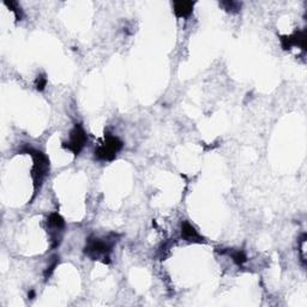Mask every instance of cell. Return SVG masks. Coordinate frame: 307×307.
<instances>
[{"label": "cell", "mask_w": 307, "mask_h": 307, "mask_svg": "<svg viewBox=\"0 0 307 307\" xmlns=\"http://www.w3.org/2000/svg\"><path fill=\"white\" fill-rule=\"evenodd\" d=\"M24 153L31 155V156H33V160H34V166H33V170H31V176H33V180H34V190H35L34 196H36L37 191H39V190L41 189V186H42L43 180H45L46 176L48 175L49 160L45 154L41 153V151L36 150V149H33V148H25Z\"/></svg>", "instance_id": "6da1fadb"}, {"label": "cell", "mask_w": 307, "mask_h": 307, "mask_svg": "<svg viewBox=\"0 0 307 307\" xmlns=\"http://www.w3.org/2000/svg\"><path fill=\"white\" fill-rule=\"evenodd\" d=\"M5 5L8 6L9 9H10V10L14 12L15 14V16H16V20L17 21H21L22 20V10H21V6L18 5V3H16V2H10V3H8V2H5Z\"/></svg>", "instance_id": "30bf717a"}, {"label": "cell", "mask_w": 307, "mask_h": 307, "mask_svg": "<svg viewBox=\"0 0 307 307\" xmlns=\"http://www.w3.org/2000/svg\"><path fill=\"white\" fill-rule=\"evenodd\" d=\"M195 3L186 2V0H179L173 3V11L176 18H188L194 12Z\"/></svg>", "instance_id": "8992f818"}, {"label": "cell", "mask_w": 307, "mask_h": 307, "mask_svg": "<svg viewBox=\"0 0 307 307\" xmlns=\"http://www.w3.org/2000/svg\"><path fill=\"white\" fill-rule=\"evenodd\" d=\"M181 238L189 242H203L204 239L203 236L199 234L196 228L190 224L189 222H182L181 223Z\"/></svg>", "instance_id": "52a82bcc"}, {"label": "cell", "mask_w": 307, "mask_h": 307, "mask_svg": "<svg viewBox=\"0 0 307 307\" xmlns=\"http://www.w3.org/2000/svg\"><path fill=\"white\" fill-rule=\"evenodd\" d=\"M58 263H59V257L53 258V261L50 262V264L48 265V267H47V270H46V273H45V277L46 278H48L50 276V274H52L53 271H54V269L56 268V265H58Z\"/></svg>", "instance_id": "7c38bea8"}, {"label": "cell", "mask_w": 307, "mask_h": 307, "mask_svg": "<svg viewBox=\"0 0 307 307\" xmlns=\"http://www.w3.org/2000/svg\"><path fill=\"white\" fill-rule=\"evenodd\" d=\"M116 240L113 239H99L89 238L85 245L84 253L94 261L101 259L103 263H109V253L112 252L113 245Z\"/></svg>", "instance_id": "7a4b0ae2"}, {"label": "cell", "mask_w": 307, "mask_h": 307, "mask_svg": "<svg viewBox=\"0 0 307 307\" xmlns=\"http://www.w3.org/2000/svg\"><path fill=\"white\" fill-rule=\"evenodd\" d=\"M87 143H88L87 132L84 131L83 128H82V125L76 124L75 128L71 130V132H70L69 141L63 143V148L68 149V150H70L72 154L77 156V155L81 154V151L83 150Z\"/></svg>", "instance_id": "277c9868"}, {"label": "cell", "mask_w": 307, "mask_h": 307, "mask_svg": "<svg viewBox=\"0 0 307 307\" xmlns=\"http://www.w3.org/2000/svg\"><path fill=\"white\" fill-rule=\"evenodd\" d=\"M47 85V78L45 76H40V77L36 78V82H35V87L39 91H42L46 88Z\"/></svg>", "instance_id": "8fae6325"}, {"label": "cell", "mask_w": 307, "mask_h": 307, "mask_svg": "<svg viewBox=\"0 0 307 307\" xmlns=\"http://www.w3.org/2000/svg\"><path fill=\"white\" fill-rule=\"evenodd\" d=\"M124 147V143L115 136L107 134L103 143L95 150V156L101 161H112Z\"/></svg>", "instance_id": "3957f363"}, {"label": "cell", "mask_w": 307, "mask_h": 307, "mask_svg": "<svg viewBox=\"0 0 307 307\" xmlns=\"http://www.w3.org/2000/svg\"><path fill=\"white\" fill-rule=\"evenodd\" d=\"M228 12H238L241 9V4L238 2H222L220 4Z\"/></svg>", "instance_id": "9c48e42d"}, {"label": "cell", "mask_w": 307, "mask_h": 307, "mask_svg": "<svg viewBox=\"0 0 307 307\" xmlns=\"http://www.w3.org/2000/svg\"><path fill=\"white\" fill-rule=\"evenodd\" d=\"M281 45L283 49H290L294 46L300 47L302 50H306V31L300 30L289 36H281Z\"/></svg>", "instance_id": "5b68a950"}, {"label": "cell", "mask_w": 307, "mask_h": 307, "mask_svg": "<svg viewBox=\"0 0 307 307\" xmlns=\"http://www.w3.org/2000/svg\"><path fill=\"white\" fill-rule=\"evenodd\" d=\"M229 253V256L232 257L233 262L235 263L236 265H239V267H241V265H243L246 263V261H248V257H246V255L243 253L242 251H229L228 252Z\"/></svg>", "instance_id": "ba28073f"}]
</instances>
